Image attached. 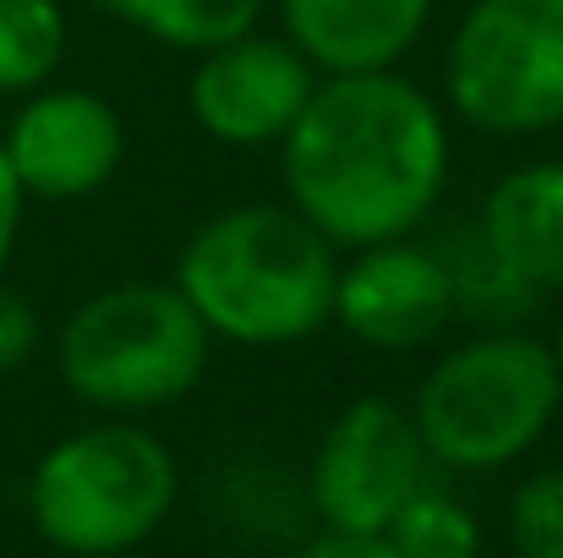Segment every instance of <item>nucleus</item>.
Returning <instances> with one entry per match:
<instances>
[{
	"label": "nucleus",
	"mask_w": 563,
	"mask_h": 558,
	"mask_svg": "<svg viewBox=\"0 0 563 558\" xmlns=\"http://www.w3.org/2000/svg\"><path fill=\"white\" fill-rule=\"evenodd\" d=\"M399 558H482V521L449 488L427 482L383 532Z\"/></svg>",
	"instance_id": "dca6fc26"
},
{
	"label": "nucleus",
	"mask_w": 563,
	"mask_h": 558,
	"mask_svg": "<svg viewBox=\"0 0 563 558\" xmlns=\"http://www.w3.org/2000/svg\"><path fill=\"white\" fill-rule=\"evenodd\" d=\"M443 105L482 138L563 127V0H471L443 50Z\"/></svg>",
	"instance_id": "423d86ee"
},
{
	"label": "nucleus",
	"mask_w": 563,
	"mask_h": 558,
	"mask_svg": "<svg viewBox=\"0 0 563 558\" xmlns=\"http://www.w3.org/2000/svg\"><path fill=\"white\" fill-rule=\"evenodd\" d=\"M432 482V455L410 405L388 394L351 400L318 438L307 466V504L323 532L383 537L388 521Z\"/></svg>",
	"instance_id": "0eeeda50"
},
{
	"label": "nucleus",
	"mask_w": 563,
	"mask_h": 558,
	"mask_svg": "<svg viewBox=\"0 0 563 558\" xmlns=\"http://www.w3.org/2000/svg\"><path fill=\"white\" fill-rule=\"evenodd\" d=\"M482 241L537 296H563V160H531L487 186Z\"/></svg>",
	"instance_id": "f8f14e48"
},
{
	"label": "nucleus",
	"mask_w": 563,
	"mask_h": 558,
	"mask_svg": "<svg viewBox=\"0 0 563 558\" xmlns=\"http://www.w3.org/2000/svg\"><path fill=\"white\" fill-rule=\"evenodd\" d=\"M509 543L520 558H563V466L537 471L515 488Z\"/></svg>",
	"instance_id": "f3484780"
},
{
	"label": "nucleus",
	"mask_w": 563,
	"mask_h": 558,
	"mask_svg": "<svg viewBox=\"0 0 563 558\" xmlns=\"http://www.w3.org/2000/svg\"><path fill=\"white\" fill-rule=\"evenodd\" d=\"M11 171L27 197L77 203L121 176L126 121L93 88H33L0 138Z\"/></svg>",
	"instance_id": "1a4fd4ad"
},
{
	"label": "nucleus",
	"mask_w": 563,
	"mask_h": 558,
	"mask_svg": "<svg viewBox=\"0 0 563 558\" xmlns=\"http://www.w3.org/2000/svg\"><path fill=\"white\" fill-rule=\"evenodd\" d=\"M449 110L405 72L323 77L279 143L285 203L340 252L416 236L449 186Z\"/></svg>",
	"instance_id": "f257e3e1"
},
{
	"label": "nucleus",
	"mask_w": 563,
	"mask_h": 558,
	"mask_svg": "<svg viewBox=\"0 0 563 558\" xmlns=\"http://www.w3.org/2000/svg\"><path fill=\"white\" fill-rule=\"evenodd\" d=\"M548 351H553V368L563 378V307H559V324H553V340H548Z\"/></svg>",
	"instance_id": "412c9836"
},
{
	"label": "nucleus",
	"mask_w": 563,
	"mask_h": 558,
	"mask_svg": "<svg viewBox=\"0 0 563 558\" xmlns=\"http://www.w3.org/2000/svg\"><path fill=\"white\" fill-rule=\"evenodd\" d=\"M181 499L176 449L132 416H110L49 444L27 477L33 532L71 558L143 548Z\"/></svg>",
	"instance_id": "20e7f679"
},
{
	"label": "nucleus",
	"mask_w": 563,
	"mask_h": 558,
	"mask_svg": "<svg viewBox=\"0 0 563 558\" xmlns=\"http://www.w3.org/2000/svg\"><path fill=\"white\" fill-rule=\"evenodd\" d=\"M323 72L285 33H241L191 55L187 116L219 149H279L318 94Z\"/></svg>",
	"instance_id": "6e6552de"
},
{
	"label": "nucleus",
	"mask_w": 563,
	"mask_h": 558,
	"mask_svg": "<svg viewBox=\"0 0 563 558\" xmlns=\"http://www.w3.org/2000/svg\"><path fill=\"white\" fill-rule=\"evenodd\" d=\"M22 203H27V192H22L11 160H5V149H0V274H5L11 247H16V236H22Z\"/></svg>",
	"instance_id": "aec40b11"
},
{
	"label": "nucleus",
	"mask_w": 563,
	"mask_h": 558,
	"mask_svg": "<svg viewBox=\"0 0 563 558\" xmlns=\"http://www.w3.org/2000/svg\"><path fill=\"white\" fill-rule=\"evenodd\" d=\"M279 33L323 72H399V61L427 39L438 0H274Z\"/></svg>",
	"instance_id": "9b49d317"
},
{
	"label": "nucleus",
	"mask_w": 563,
	"mask_h": 558,
	"mask_svg": "<svg viewBox=\"0 0 563 558\" xmlns=\"http://www.w3.org/2000/svg\"><path fill=\"white\" fill-rule=\"evenodd\" d=\"M208 357L213 335L176 280L104 285L82 296L55 335V372L66 394L110 416L181 405L208 378Z\"/></svg>",
	"instance_id": "7ed1b4c3"
},
{
	"label": "nucleus",
	"mask_w": 563,
	"mask_h": 558,
	"mask_svg": "<svg viewBox=\"0 0 563 558\" xmlns=\"http://www.w3.org/2000/svg\"><path fill=\"white\" fill-rule=\"evenodd\" d=\"M563 378L548 340L526 329H482L443 351L416 383L410 416L438 471H504L559 422Z\"/></svg>",
	"instance_id": "39448f33"
},
{
	"label": "nucleus",
	"mask_w": 563,
	"mask_h": 558,
	"mask_svg": "<svg viewBox=\"0 0 563 558\" xmlns=\"http://www.w3.org/2000/svg\"><path fill=\"white\" fill-rule=\"evenodd\" d=\"M33 351H38V313L27 296L0 285V372L22 368Z\"/></svg>",
	"instance_id": "a211bd4d"
},
{
	"label": "nucleus",
	"mask_w": 563,
	"mask_h": 558,
	"mask_svg": "<svg viewBox=\"0 0 563 558\" xmlns=\"http://www.w3.org/2000/svg\"><path fill=\"white\" fill-rule=\"evenodd\" d=\"M432 247H438V258H443V269H449L454 318H465V324H476V329H515V324H526V318L542 307V296H537L526 280H515V274L504 269V258L482 241L476 219H471V230H449V236L432 241Z\"/></svg>",
	"instance_id": "ddd939ff"
},
{
	"label": "nucleus",
	"mask_w": 563,
	"mask_h": 558,
	"mask_svg": "<svg viewBox=\"0 0 563 558\" xmlns=\"http://www.w3.org/2000/svg\"><path fill=\"white\" fill-rule=\"evenodd\" d=\"M285 558H399L383 537H356V532H318Z\"/></svg>",
	"instance_id": "6ab92c4d"
},
{
	"label": "nucleus",
	"mask_w": 563,
	"mask_h": 558,
	"mask_svg": "<svg viewBox=\"0 0 563 558\" xmlns=\"http://www.w3.org/2000/svg\"><path fill=\"white\" fill-rule=\"evenodd\" d=\"M99 6L132 33L176 55H202L213 44H230L252 33L268 11V0H99Z\"/></svg>",
	"instance_id": "4468645a"
},
{
	"label": "nucleus",
	"mask_w": 563,
	"mask_h": 558,
	"mask_svg": "<svg viewBox=\"0 0 563 558\" xmlns=\"http://www.w3.org/2000/svg\"><path fill=\"white\" fill-rule=\"evenodd\" d=\"M213 340L285 351L334 324L340 247L290 203H230L176 252V274Z\"/></svg>",
	"instance_id": "f03ea898"
},
{
	"label": "nucleus",
	"mask_w": 563,
	"mask_h": 558,
	"mask_svg": "<svg viewBox=\"0 0 563 558\" xmlns=\"http://www.w3.org/2000/svg\"><path fill=\"white\" fill-rule=\"evenodd\" d=\"M66 61L60 0H0V94L44 88Z\"/></svg>",
	"instance_id": "2eb2a0df"
},
{
	"label": "nucleus",
	"mask_w": 563,
	"mask_h": 558,
	"mask_svg": "<svg viewBox=\"0 0 563 558\" xmlns=\"http://www.w3.org/2000/svg\"><path fill=\"white\" fill-rule=\"evenodd\" d=\"M334 324L367 351H421L454 324L449 269L432 241L394 236L340 258L334 285Z\"/></svg>",
	"instance_id": "9d476101"
}]
</instances>
